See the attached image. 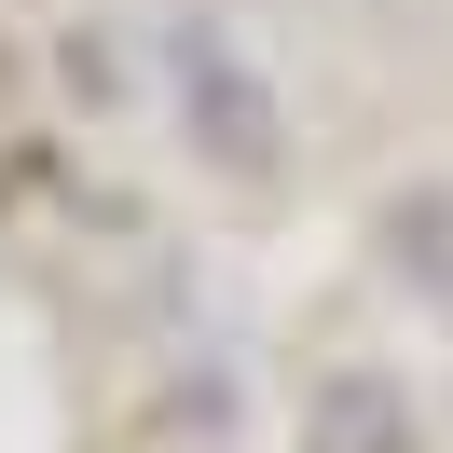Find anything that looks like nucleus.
<instances>
[{
	"mask_svg": "<svg viewBox=\"0 0 453 453\" xmlns=\"http://www.w3.org/2000/svg\"><path fill=\"white\" fill-rule=\"evenodd\" d=\"M303 453H426V426H412V398L385 371H330L303 398Z\"/></svg>",
	"mask_w": 453,
	"mask_h": 453,
	"instance_id": "obj_2",
	"label": "nucleus"
},
{
	"mask_svg": "<svg viewBox=\"0 0 453 453\" xmlns=\"http://www.w3.org/2000/svg\"><path fill=\"white\" fill-rule=\"evenodd\" d=\"M179 111H206V151H220V165H248V179L275 165V96H261L206 28H179Z\"/></svg>",
	"mask_w": 453,
	"mask_h": 453,
	"instance_id": "obj_1",
	"label": "nucleus"
},
{
	"mask_svg": "<svg viewBox=\"0 0 453 453\" xmlns=\"http://www.w3.org/2000/svg\"><path fill=\"white\" fill-rule=\"evenodd\" d=\"M385 248H398V275H412V288H440V303H453V193H398V206H385Z\"/></svg>",
	"mask_w": 453,
	"mask_h": 453,
	"instance_id": "obj_3",
	"label": "nucleus"
}]
</instances>
